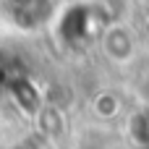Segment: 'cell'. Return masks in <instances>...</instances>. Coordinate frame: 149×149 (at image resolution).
I'll use <instances>...</instances> for the list:
<instances>
[{
	"instance_id": "6da1fadb",
	"label": "cell",
	"mask_w": 149,
	"mask_h": 149,
	"mask_svg": "<svg viewBox=\"0 0 149 149\" xmlns=\"http://www.w3.org/2000/svg\"><path fill=\"white\" fill-rule=\"evenodd\" d=\"M126 37V31L123 29H113V31H107V37H105V42H113V47H105L115 60H128V55L120 50V45H131L128 39H123Z\"/></svg>"
}]
</instances>
